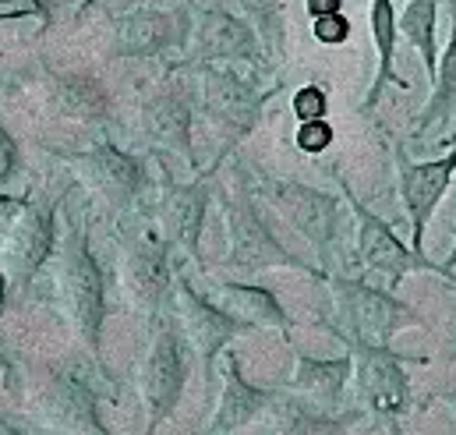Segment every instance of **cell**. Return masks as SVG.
I'll list each match as a JSON object with an SVG mask.
<instances>
[{
	"instance_id": "obj_1",
	"label": "cell",
	"mask_w": 456,
	"mask_h": 435,
	"mask_svg": "<svg viewBox=\"0 0 456 435\" xmlns=\"http://www.w3.org/2000/svg\"><path fill=\"white\" fill-rule=\"evenodd\" d=\"M53 283H57V298H61V308L71 329L96 350L100 329H103V276L93 259L89 237L78 223H71L61 241Z\"/></svg>"
},
{
	"instance_id": "obj_2",
	"label": "cell",
	"mask_w": 456,
	"mask_h": 435,
	"mask_svg": "<svg viewBox=\"0 0 456 435\" xmlns=\"http://www.w3.org/2000/svg\"><path fill=\"white\" fill-rule=\"evenodd\" d=\"M343 195H346L354 223H357V262H361L386 291H396L411 273H436V276H443V280L453 283L456 276L446 266H439V262H432L425 251H414L411 244H403V241L396 237V230L382 217H375L361 199H354V192H350L346 185H343Z\"/></svg>"
},
{
	"instance_id": "obj_3",
	"label": "cell",
	"mask_w": 456,
	"mask_h": 435,
	"mask_svg": "<svg viewBox=\"0 0 456 435\" xmlns=\"http://www.w3.org/2000/svg\"><path fill=\"white\" fill-rule=\"evenodd\" d=\"M346 343L354 357L357 397L375 418L389 425V435H400V422L411 414V400H414L407 361H421V357H407V354H396L393 347H375L361 340H346Z\"/></svg>"
},
{
	"instance_id": "obj_4",
	"label": "cell",
	"mask_w": 456,
	"mask_h": 435,
	"mask_svg": "<svg viewBox=\"0 0 456 435\" xmlns=\"http://www.w3.org/2000/svg\"><path fill=\"white\" fill-rule=\"evenodd\" d=\"M333 298H337L340 319H343V326H346V340L389 347L400 329L428 326L414 305H407V301H400L393 291L371 287V283H364V280L337 276V280H333Z\"/></svg>"
},
{
	"instance_id": "obj_5",
	"label": "cell",
	"mask_w": 456,
	"mask_h": 435,
	"mask_svg": "<svg viewBox=\"0 0 456 435\" xmlns=\"http://www.w3.org/2000/svg\"><path fill=\"white\" fill-rule=\"evenodd\" d=\"M446 152L436 160H411L403 142H393V160H396V185H400V202L403 217L411 223V248L425 251V230L428 219L436 217L439 202L446 199L450 185L456 177V135L443 142Z\"/></svg>"
},
{
	"instance_id": "obj_6",
	"label": "cell",
	"mask_w": 456,
	"mask_h": 435,
	"mask_svg": "<svg viewBox=\"0 0 456 435\" xmlns=\"http://www.w3.org/2000/svg\"><path fill=\"white\" fill-rule=\"evenodd\" d=\"M191 43V14L188 7L138 4L114 18V53L117 57H159L174 46Z\"/></svg>"
},
{
	"instance_id": "obj_7",
	"label": "cell",
	"mask_w": 456,
	"mask_h": 435,
	"mask_svg": "<svg viewBox=\"0 0 456 435\" xmlns=\"http://www.w3.org/2000/svg\"><path fill=\"white\" fill-rule=\"evenodd\" d=\"M191 57L199 64H258L265 57V46L244 14L213 4L199 7L191 18Z\"/></svg>"
},
{
	"instance_id": "obj_8",
	"label": "cell",
	"mask_w": 456,
	"mask_h": 435,
	"mask_svg": "<svg viewBox=\"0 0 456 435\" xmlns=\"http://www.w3.org/2000/svg\"><path fill=\"white\" fill-rule=\"evenodd\" d=\"M262 192L269 195V202L290 219L326 259L340 237V206L333 195L315 192L308 185H294V181H265Z\"/></svg>"
},
{
	"instance_id": "obj_9",
	"label": "cell",
	"mask_w": 456,
	"mask_h": 435,
	"mask_svg": "<svg viewBox=\"0 0 456 435\" xmlns=\"http://www.w3.org/2000/svg\"><path fill=\"white\" fill-rule=\"evenodd\" d=\"M276 89H251L233 68L227 64H202V100L209 117L227 131L230 138H240L255 127L262 103L273 96Z\"/></svg>"
},
{
	"instance_id": "obj_10",
	"label": "cell",
	"mask_w": 456,
	"mask_h": 435,
	"mask_svg": "<svg viewBox=\"0 0 456 435\" xmlns=\"http://www.w3.org/2000/svg\"><path fill=\"white\" fill-rule=\"evenodd\" d=\"M227 230H230V266L240 269H265V266H290V269H308L301 259L287 255L280 241L269 234L262 217L251 209L248 199H230L227 202Z\"/></svg>"
},
{
	"instance_id": "obj_11",
	"label": "cell",
	"mask_w": 456,
	"mask_h": 435,
	"mask_svg": "<svg viewBox=\"0 0 456 435\" xmlns=\"http://www.w3.org/2000/svg\"><path fill=\"white\" fill-rule=\"evenodd\" d=\"M68 163L78 167L82 181L103 195L110 206H127L134 202V195L142 192L145 185V174H142V163L127 152H120L110 142H100L96 149L89 152H78V156H68Z\"/></svg>"
},
{
	"instance_id": "obj_12",
	"label": "cell",
	"mask_w": 456,
	"mask_h": 435,
	"mask_svg": "<svg viewBox=\"0 0 456 435\" xmlns=\"http://www.w3.org/2000/svg\"><path fill=\"white\" fill-rule=\"evenodd\" d=\"M53 237H57L53 209L50 206H25L14 219V226L7 230L4 248H0L4 273L14 283H25L46 262V255L53 248Z\"/></svg>"
},
{
	"instance_id": "obj_13",
	"label": "cell",
	"mask_w": 456,
	"mask_h": 435,
	"mask_svg": "<svg viewBox=\"0 0 456 435\" xmlns=\"http://www.w3.org/2000/svg\"><path fill=\"white\" fill-rule=\"evenodd\" d=\"M124 291L138 308H159V301L170 291V266L159 237L142 234L124 248Z\"/></svg>"
},
{
	"instance_id": "obj_14",
	"label": "cell",
	"mask_w": 456,
	"mask_h": 435,
	"mask_svg": "<svg viewBox=\"0 0 456 435\" xmlns=\"http://www.w3.org/2000/svg\"><path fill=\"white\" fill-rule=\"evenodd\" d=\"M174 298H177V316H181V323H184L188 340L195 343V350L202 354V361L213 365V357L224 350V343H227L233 332L244 329V323H237L233 316H227L220 305L206 301L202 294H195L184 280H177Z\"/></svg>"
},
{
	"instance_id": "obj_15",
	"label": "cell",
	"mask_w": 456,
	"mask_h": 435,
	"mask_svg": "<svg viewBox=\"0 0 456 435\" xmlns=\"http://www.w3.org/2000/svg\"><path fill=\"white\" fill-rule=\"evenodd\" d=\"M142 390L152 411V425L177 404L181 390H184V357L177 347V336L170 329H159L149 357H145V372H142Z\"/></svg>"
},
{
	"instance_id": "obj_16",
	"label": "cell",
	"mask_w": 456,
	"mask_h": 435,
	"mask_svg": "<svg viewBox=\"0 0 456 435\" xmlns=\"http://www.w3.org/2000/svg\"><path fill=\"white\" fill-rule=\"evenodd\" d=\"M368 29H371V43H375V78H371V89H368V96L361 103L364 113L382 100V89L386 86L411 89L407 78L396 75V39H400L396 0H371L368 4Z\"/></svg>"
},
{
	"instance_id": "obj_17",
	"label": "cell",
	"mask_w": 456,
	"mask_h": 435,
	"mask_svg": "<svg viewBox=\"0 0 456 435\" xmlns=\"http://www.w3.org/2000/svg\"><path fill=\"white\" fill-rule=\"evenodd\" d=\"M206 202H209L206 181H195V185H184V188L170 185L167 195H163V206H159V219H163L167 237L184 244L191 255L199 251V234H202V223H206Z\"/></svg>"
},
{
	"instance_id": "obj_18",
	"label": "cell",
	"mask_w": 456,
	"mask_h": 435,
	"mask_svg": "<svg viewBox=\"0 0 456 435\" xmlns=\"http://www.w3.org/2000/svg\"><path fill=\"white\" fill-rule=\"evenodd\" d=\"M446 4H450V43H446V53L439 57V75L432 78V96L414 124L418 138L436 127H446L456 117V0H446Z\"/></svg>"
},
{
	"instance_id": "obj_19",
	"label": "cell",
	"mask_w": 456,
	"mask_h": 435,
	"mask_svg": "<svg viewBox=\"0 0 456 435\" xmlns=\"http://www.w3.org/2000/svg\"><path fill=\"white\" fill-rule=\"evenodd\" d=\"M142 124H145V135L156 145L174 149L191 163V113H188V103L177 93L156 96L142 113Z\"/></svg>"
},
{
	"instance_id": "obj_20",
	"label": "cell",
	"mask_w": 456,
	"mask_h": 435,
	"mask_svg": "<svg viewBox=\"0 0 456 435\" xmlns=\"http://www.w3.org/2000/svg\"><path fill=\"white\" fill-rule=\"evenodd\" d=\"M400 36L421 53L428 78L439 75V0H403L396 7Z\"/></svg>"
},
{
	"instance_id": "obj_21",
	"label": "cell",
	"mask_w": 456,
	"mask_h": 435,
	"mask_svg": "<svg viewBox=\"0 0 456 435\" xmlns=\"http://www.w3.org/2000/svg\"><path fill=\"white\" fill-rule=\"evenodd\" d=\"M216 305L233 316L237 323H255V326H280L287 329L290 326V319L283 316V308H280V301L269 294V291H262V287H244V283H220L216 287Z\"/></svg>"
},
{
	"instance_id": "obj_22",
	"label": "cell",
	"mask_w": 456,
	"mask_h": 435,
	"mask_svg": "<svg viewBox=\"0 0 456 435\" xmlns=\"http://www.w3.org/2000/svg\"><path fill=\"white\" fill-rule=\"evenodd\" d=\"M354 375V357H333V361H319V357H297V375H294V390L305 393L315 404L333 407L343 397V386Z\"/></svg>"
},
{
	"instance_id": "obj_23",
	"label": "cell",
	"mask_w": 456,
	"mask_h": 435,
	"mask_svg": "<svg viewBox=\"0 0 456 435\" xmlns=\"http://www.w3.org/2000/svg\"><path fill=\"white\" fill-rule=\"evenodd\" d=\"M265 404V393H258L255 386H248L237 372V357H227V372H224V400H220V414H216V432H227L244 425L258 407Z\"/></svg>"
},
{
	"instance_id": "obj_24",
	"label": "cell",
	"mask_w": 456,
	"mask_h": 435,
	"mask_svg": "<svg viewBox=\"0 0 456 435\" xmlns=\"http://www.w3.org/2000/svg\"><path fill=\"white\" fill-rule=\"evenodd\" d=\"M240 14L255 25L265 53L283 57V43H287V21H283V0H237Z\"/></svg>"
},
{
	"instance_id": "obj_25",
	"label": "cell",
	"mask_w": 456,
	"mask_h": 435,
	"mask_svg": "<svg viewBox=\"0 0 456 435\" xmlns=\"http://www.w3.org/2000/svg\"><path fill=\"white\" fill-rule=\"evenodd\" d=\"M57 103L68 110V113H82L89 120L103 117L107 110V100H103V89L82 75H68V78H57V89H53Z\"/></svg>"
},
{
	"instance_id": "obj_26",
	"label": "cell",
	"mask_w": 456,
	"mask_h": 435,
	"mask_svg": "<svg viewBox=\"0 0 456 435\" xmlns=\"http://www.w3.org/2000/svg\"><path fill=\"white\" fill-rule=\"evenodd\" d=\"M350 32H354V25H350V18H346L343 11L312 18V36H315L322 46H343V43L350 39Z\"/></svg>"
},
{
	"instance_id": "obj_27",
	"label": "cell",
	"mask_w": 456,
	"mask_h": 435,
	"mask_svg": "<svg viewBox=\"0 0 456 435\" xmlns=\"http://www.w3.org/2000/svg\"><path fill=\"white\" fill-rule=\"evenodd\" d=\"M0 21H36L39 29H46L50 7L46 0H0Z\"/></svg>"
},
{
	"instance_id": "obj_28",
	"label": "cell",
	"mask_w": 456,
	"mask_h": 435,
	"mask_svg": "<svg viewBox=\"0 0 456 435\" xmlns=\"http://www.w3.org/2000/svg\"><path fill=\"white\" fill-rule=\"evenodd\" d=\"M326 110H330V96H326V89L322 86H301L297 93H294V113H297V120H319V117H326Z\"/></svg>"
},
{
	"instance_id": "obj_29",
	"label": "cell",
	"mask_w": 456,
	"mask_h": 435,
	"mask_svg": "<svg viewBox=\"0 0 456 435\" xmlns=\"http://www.w3.org/2000/svg\"><path fill=\"white\" fill-rule=\"evenodd\" d=\"M333 142V127H330V120L326 117H319V120H301L297 124V149L301 152H322L326 145Z\"/></svg>"
},
{
	"instance_id": "obj_30",
	"label": "cell",
	"mask_w": 456,
	"mask_h": 435,
	"mask_svg": "<svg viewBox=\"0 0 456 435\" xmlns=\"http://www.w3.org/2000/svg\"><path fill=\"white\" fill-rule=\"evenodd\" d=\"M305 11L312 18H322V14H337L343 11V0H305Z\"/></svg>"
},
{
	"instance_id": "obj_31",
	"label": "cell",
	"mask_w": 456,
	"mask_h": 435,
	"mask_svg": "<svg viewBox=\"0 0 456 435\" xmlns=\"http://www.w3.org/2000/svg\"><path fill=\"white\" fill-rule=\"evenodd\" d=\"M11 160H14V149H11V138L0 131V185L11 177Z\"/></svg>"
},
{
	"instance_id": "obj_32",
	"label": "cell",
	"mask_w": 456,
	"mask_h": 435,
	"mask_svg": "<svg viewBox=\"0 0 456 435\" xmlns=\"http://www.w3.org/2000/svg\"><path fill=\"white\" fill-rule=\"evenodd\" d=\"M93 4H100V0H71V7H75V14H86Z\"/></svg>"
},
{
	"instance_id": "obj_33",
	"label": "cell",
	"mask_w": 456,
	"mask_h": 435,
	"mask_svg": "<svg viewBox=\"0 0 456 435\" xmlns=\"http://www.w3.org/2000/svg\"><path fill=\"white\" fill-rule=\"evenodd\" d=\"M436 400H443V404L453 411V418H456V393H443V397H436Z\"/></svg>"
},
{
	"instance_id": "obj_34",
	"label": "cell",
	"mask_w": 456,
	"mask_h": 435,
	"mask_svg": "<svg viewBox=\"0 0 456 435\" xmlns=\"http://www.w3.org/2000/svg\"><path fill=\"white\" fill-rule=\"evenodd\" d=\"M120 4V11H127V7H138V4H159V0H117Z\"/></svg>"
},
{
	"instance_id": "obj_35",
	"label": "cell",
	"mask_w": 456,
	"mask_h": 435,
	"mask_svg": "<svg viewBox=\"0 0 456 435\" xmlns=\"http://www.w3.org/2000/svg\"><path fill=\"white\" fill-rule=\"evenodd\" d=\"M453 237H456V226H453ZM443 266H446V269H450V273H453V269H456V241H453V251H450V259H446V262H443Z\"/></svg>"
},
{
	"instance_id": "obj_36",
	"label": "cell",
	"mask_w": 456,
	"mask_h": 435,
	"mask_svg": "<svg viewBox=\"0 0 456 435\" xmlns=\"http://www.w3.org/2000/svg\"><path fill=\"white\" fill-rule=\"evenodd\" d=\"M7 209H14V202L11 199H0V213H7Z\"/></svg>"
},
{
	"instance_id": "obj_37",
	"label": "cell",
	"mask_w": 456,
	"mask_h": 435,
	"mask_svg": "<svg viewBox=\"0 0 456 435\" xmlns=\"http://www.w3.org/2000/svg\"><path fill=\"white\" fill-rule=\"evenodd\" d=\"M0 305H4V276H0Z\"/></svg>"
},
{
	"instance_id": "obj_38",
	"label": "cell",
	"mask_w": 456,
	"mask_h": 435,
	"mask_svg": "<svg viewBox=\"0 0 456 435\" xmlns=\"http://www.w3.org/2000/svg\"><path fill=\"white\" fill-rule=\"evenodd\" d=\"M450 291H453V294H456V280H453V283H450ZM453 361H456V354H453Z\"/></svg>"
}]
</instances>
